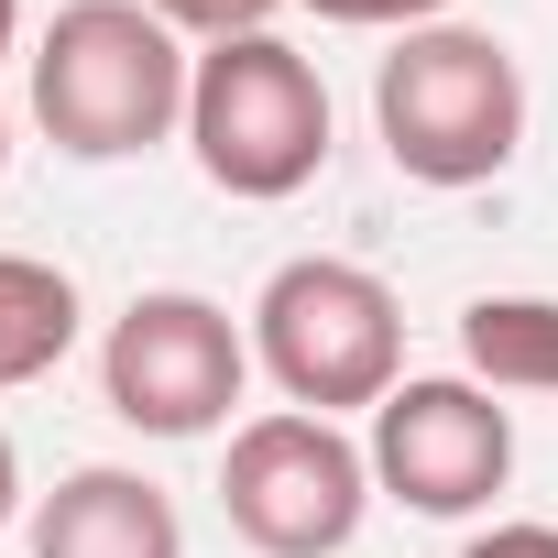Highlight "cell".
Returning a JSON list of instances; mask_svg holds the SVG:
<instances>
[{
  "mask_svg": "<svg viewBox=\"0 0 558 558\" xmlns=\"http://www.w3.org/2000/svg\"><path fill=\"white\" fill-rule=\"evenodd\" d=\"M362 504H373V449H351L340 416L274 405V416L230 427L219 514H230L241 547H263V558H340L362 536Z\"/></svg>",
  "mask_w": 558,
  "mask_h": 558,
  "instance_id": "5",
  "label": "cell"
},
{
  "mask_svg": "<svg viewBox=\"0 0 558 558\" xmlns=\"http://www.w3.org/2000/svg\"><path fill=\"white\" fill-rule=\"evenodd\" d=\"M252 362L286 384V405L307 416H351V405H384L405 384V307L373 263H340V252H296L263 274L252 296Z\"/></svg>",
  "mask_w": 558,
  "mask_h": 558,
  "instance_id": "3",
  "label": "cell"
},
{
  "mask_svg": "<svg viewBox=\"0 0 558 558\" xmlns=\"http://www.w3.org/2000/svg\"><path fill=\"white\" fill-rule=\"evenodd\" d=\"M186 154L219 197H296L329 165V88L286 34H241V45H197V88H186Z\"/></svg>",
  "mask_w": 558,
  "mask_h": 558,
  "instance_id": "4",
  "label": "cell"
},
{
  "mask_svg": "<svg viewBox=\"0 0 558 558\" xmlns=\"http://www.w3.org/2000/svg\"><path fill=\"white\" fill-rule=\"evenodd\" d=\"M373 482L405 514H482L514 482V416L493 405V384L471 373H405L373 405Z\"/></svg>",
  "mask_w": 558,
  "mask_h": 558,
  "instance_id": "7",
  "label": "cell"
},
{
  "mask_svg": "<svg viewBox=\"0 0 558 558\" xmlns=\"http://www.w3.org/2000/svg\"><path fill=\"white\" fill-rule=\"evenodd\" d=\"M460 558H558V525H493V536H471Z\"/></svg>",
  "mask_w": 558,
  "mask_h": 558,
  "instance_id": "13",
  "label": "cell"
},
{
  "mask_svg": "<svg viewBox=\"0 0 558 558\" xmlns=\"http://www.w3.org/2000/svg\"><path fill=\"white\" fill-rule=\"evenodd\" d=\"M241 384H252V329H230V307H208L186 286L132 296L110 318V340H99V395L143 438H208V427H230Z\"/></svg>",
  "mask_w": 558,
  "mask_h": 558,
  "instance_id": "6",
  "label": "cell"
},
{
  "mask_svg": "<svg viewBox=\"0 0 558 558\" xmlns=\"http://www.w3.org/2000/svg\"><path fill=\"white\" fill-rule=\"evenodd\" d=\"M373 132L395 154V175L416 186H493L525 143V66L504 34L482 23H427L395 34L384 77H373Z\"/></svg>",
  "mask_w": 558,
  "mask_h": 558,
  "instance_id": "2",
  "label": "cell"
},
{
  "mask_svg": "<svg viewBox=\"0 0 558 558\" xmlns=\"http://www.w3.org/2000/svg\"><path fill=\"white\" fill-rule=\"evenodd\" d=\"M66 351H77V286L34 252H0V395L45 384Z\"/></svg>",
  "mask_w": 558,
  "mask_h": 558,
  "instance_id": "10",
  "label": "cell"
},
{
  "mask_svg": "<svg viewBox=\"0 0 558 558\" xmlns=\"http://www.w3.org/2000/svg\"><path fill=\"white\" fill-rule=\"evenodd\" d=\"M318 23H351V34H427L449 0H307Z\"/></svg>",
  "mask_w": 558,
  "mask_h": 558,
  "instance_id": "12",
  "label": "cell"
},
{
  "mask_svg": "<svg viewBox=\"0 0 558 558\" xmlns=\"http://www.w3.org/2000/svg\"><path fill=\"white\" fill-rule=\"evenodd\" d=\"M154 12H165L175 34H197V45H241V34H274L286 0H154Z\"/></svg>",
  "mask_w": 558,
  "mask_h": 558,
  "instance_id": "11",
  "label": "cell"
},
{
  "mask_svg": "<svg viewBox=\"0 0 558 558\" xmlns=\"http://www.w3.org/2000/svg\"><path fill=\"white\" fill-rule=\"evenodd\" d=\"M197 56L154 0H66L34 45V121L77 165H132L186 132Z\"/></svg>",
  "mask_w": 558,
  "mask_h": 558,
  "instance_id": "1",
  "label": "cell"
},
{
  "mask_svg": "<svg viewBox=\"0 0 558 558\" xmlns=\"http://www.w3.org/2000/svg\"><path fill=\"white\" fill-rule=\"evenodd\" d=\"M23 514V460H12V427H0V525Z\"/></svg>",
  "mask_w": 558,
  "mask_h": 558,
  "instance_id": "15",
  "label": "cell"
},
{
  "mask_svg": "<svg viewBox=\"0 0 558 558\" xmlns=\"http://www.w3.org/2000/svg\"><path fill=\"white\" fill-rule=\"evenodd\" d=\"M12 34H23V0H0V66H12ZM0 165H12V110H0Z\"/></svg>",
  "mask_w": 558,
  "mask_h": 558,
  "instance_id": "14",
  "label": "cell"
},
{
  "mask_svg": "<svg viewBox=\"0 0 558 558\" xmlns=\"http://www.w3.org/2000/svg\"><path fill=\"white\" fill-rule=\"evenodd\" d=\"M460 362L493 395H558V296H471Z\"/></svg>",
  "mask_w": 558,
  "mask_h": 558,
  "instance_id": "9",
  "label": "cell"
},
{
  "mask_svg": "<svg viewBox=\"0 0 558 558\" xmlns=\"http://www.w3.org/2000/svg\"><path fill=\"white\" fill-rule=\"evenodd\" d=\"M34 558H186V525H175L165 482H143L121 460H88L34 504Z\"/></svg>",
  "mask_w": 558,
  "mask_h": 558,
  "instance_id": "8",
  "label": "cell"
}]
</instances>
